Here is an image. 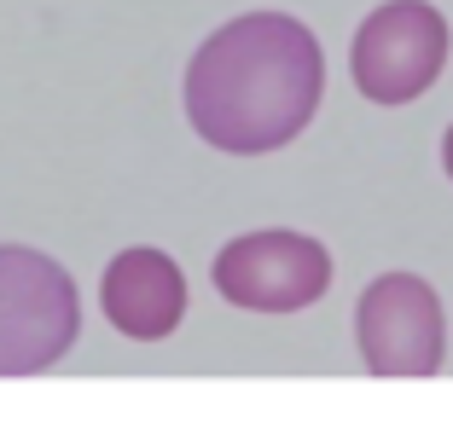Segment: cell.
<instances>
[{"instance_id": "obj_4", "label": "cell", "mask_w": 453, "mask_h": 423, "mask_svg": "<svg viewBox=\"0 0 453 423\" xmlns=\"http://www.w3.org/2000/svg\"><path fill=\"white\" fill-rule=\"evenodd\" d=\"M215 291L250 313H296L332 291V255L303 232H250L215 255Z\"/></svg>"}, {"instance_id": "obj_1", "label": "cell", "mask_w": 453, "mask_h": 423, "mask_svg": "<svg viewBox=\"0 0 453 423\" xmlns=\"http://www.w3.org/2000/svg\"><path fill=\"white\" fill-rule=\"evenodd\" d=\"M320 87V41L285 12H250L198 47L187 70V117L215 151L262 157L314 122Z\"/></svg>"}, {"instance_id": "obj_5", "label": "cell", "mask_w": 453, "mask_h": 423, "mask_svg": "<svg viewBox=\"0 0 453 423\" xmlns=\"http://www.w3.org/2000/svg\"><path fill=\"white\" fill-rule=\"evenodd\" d=\"M355 336L366 371H378V377H430L448 354L441 302L413 273H384L378 284H366L355 307Z\"/></svg>"}, {"instance_id": "obj_7", "label": "cell", "mask_w": 453, "mask_h": 423, "mask_svg": "<svg viewBox=\"0 0 453 423\" xmlns=\"http://www.w3.org/2000/svg\"><path fill=\"white\" fill-rule=\"evenodd\" d=\"M441 162H448V180H453V128H448V140H441Z\"/></svg>"}, {"instance_id": "obj_3", "label": "cell", "mask_w": 453, "mask_h": 423, "mask_svg": "<svg viewBox=\"0 0 453 423\" xmlns=\"http://www.w3.org/2000/svg\"><path fill=\"white\" fill-rule=\"evenodd\" d=\"M448 64V24L430 0H389L360 24L355 47H349V70L355 87L372 105H407Z\"/></svg>"}, {"instance_id": "obj_6", "label": "cell", "mask_w": 453, "mask_h": 423, "mask_svg": "<svg viewBox=\"0 0 453 423\" xmlns=\"http://www.w3.org/2000/svg\"><path fill=\"white\" fill-rule=\"evenodd\" d=\"M99 296H105L111 325L134 343H157L187 319V278L163 250H122Z\"/></svg>"}, {"instance_id": "obj_2", "label": "cell", "mask_w": 453, "mask_h": 423, "mask_svg": "<svg viewBox=\"0 0 453 423\" xmlns=\"http://www.w3.org/2000/svg\"><path fill=\"white\" fill-rule=\"evenodd\" d=\"M81 302L70 273L41 250L0 244V377H35L70 354Z\"/></svg>"}]
</instances>
